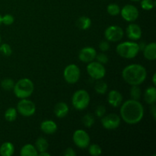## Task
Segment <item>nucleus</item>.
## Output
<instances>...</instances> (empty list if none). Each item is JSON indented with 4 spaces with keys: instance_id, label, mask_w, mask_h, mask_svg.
Wrapping results in <instances>:
<instances>
[{
    "instance_id": "nucleus-38",
    "label": "nucleus",
    "mask_w": 156,
    "mask_h": 156,
    "mask_svg": "<svg viewBox=\"0 0 156 156\" xmlns=\"http://www.w3.org/2000/svg\"><path fill=\"white\" fill-rule=\"evenodd\" d=\"M152 115H153V118L155 119L156 117V110H155V104H153V105H152Z\"/></svg>"
},
{
    "instance_id": "nucleus-35",
    "label": "nucleus",
    "mask_w": 156,
    "mask_h": 156,
    "mask_svg": "<svg viewBox=\"0 0 156 156\" xmlns=\"http://www.w3.org/2000/svg\"><path fill=\"white\" fill-rule=\"evenodd\" d=\"M106 113V108L103 105H99L97 107L95 110V114L98 117H102L105 115Z\"/></svg>"
},
{
    "instance_id": "nucleus-30",
    "label": "nucleus",
    "mask_w": 156,
    "mask_h": 156,
    "mask_svg": "<svg viewBox=\"0 0 156 156\" xmlns=\"http://www.w3.org/2000/svg\"><path fill=\"white\" fill-rule=\"evenodd\" d=\"M88 152L90 155L93 156H98L101 154L102 149L100 147V146L98 144H91V146H88Z\"/></svg>"
},
{
    "instance_id": "nucleus-4",
    "label": "nucleus",
    "mask_w": 156,
    "mask_h": 156,
    "mask_svg": "<svg viewBox=\"0 0 156 156\" xmlns=\"http://www.w3.org/2000/svg\"><path fill=\"white\" fill-rule=\"evenodd\" d=\"M116 50L121 57L125 59H133L136 57L140 51L139 44L132 41H126L118 44Z\"/></svg>"
},
{
    "instance_id": "nucleus-34",
    "label": "nucleus",
    "mask_w": 156,
    "mask_h": 156,
    "mask_svg": "<svg viewBox=\"0 0 156 156\" xmlns=\"http://www.w3.org/2000/svg\"><path fill=\"white\" fill-rule=\"evenodd\" d=\"M95 58L98 62L101 64H106L108 62V56L103 53H101L98 55H96Z\"/></svg>"
},
{
    "instance_id": "nucleus-17",
    "label": "nucleus",
    "mask_w": 156,
    "mask_h": 156,
    "mask_svg": "<svg viewBox=\"0 0 156 156\" xmlns=\"http://www.w3.org/2000/svg\"><path fill=\"white\" fill-rule=\"evenodd\" d=\"M143 51V55L145 58L148 60L153 61L156 59V44L151 43L149 44H146Z\"/></svg>"
},
{
    "instance_id": "nucleus-42",
    "label": "nucleus",
    "mask_w": 156,
    "mask_h": 156,
    "mask_svg": "<svg viewBox=\"0 0 156 156\" xmlns=\"http://www.w3.org/2000/svg\"><path fill=\"white\" fill-rule=\"evenodd\" d=\"M2 24V15H0V25H1Z\"/></svg>"
},
{
    "instance_id": "nucleus-27",
    "label": "nucleus",
    "mask_w": 156,
    "mask_h": 156,
    "mask_svg": "<svg viewBox=\"0 0 156 156\" xmlns=\"http://www.w3.org/2000/svg\"><path fill=\"white\" fill-rule=\"evenodd\" d=\"M142 91L139 85H132L130 89V96L133 100L139 101L141 98Z\"/></svg>"
},
{
    "instance_id": "nucleus-43",
    "label": "nucleus",
    "mask_w": 156,
    "mask_h": 156,
    "mask_svg": "<svg viewBox=\"0 0 156 156\" xmlns=\"http://www.w3.org/2000/svg\"><path fill=\"white\" fill-rule=\"evenodd\" d=\"M131 1H133V2H138V1H140V0H131Z\"/></svg>"
},
{
    "instance_id": "nucleus-2",
    "label": "nucleus",
    "mask_w": 156,
    "mask_h": 156,
    "mask_svg": "<svg viewBox=\"0 0 156 156\" xmlns=\"http://www.w3.org/2000/svg\"><path fill=\"white\" fill-rule=\"evenodd\" d=\"M123 79L130 85H140L146 80L147 72L146 68L140 64H131L123 69Z\"/></svg>"
},
{
    "instance_id": "nucleus-40",
    "label": "nucleus",
    "mask_w": 156,
    "mask_h": 156,
    "mask_svg": "<svg viewBox=\"0 0 156 156\" xmlns=\"http://www.w3.org/2000/svg\"><path fill=\"white\" fill-rule=\"evenodd\" d=\"M38 155H40V156H50V154L47 153V151H45V152H40V153H38Z\"/></svg>"
},
{
    "instance_id": "nucleus-22",
    "label": "nucleus",
    "mask_w": 156,
    "mask_h": 156,
    "mask_svg": "<svg viewBox=\"0 0 156 156\" xmlns=\"http://www.w3.org/2000/svg\"><path fill=\"white\" fill-rule=\"evenodd\" d=\"M91 21L88 17L82 16L76 21V25L81 30H87L91 27Z\"/></svg>"
},
{
    "instance_id": "nucleus-9",
    "label": "nucleus",
    "mask_w": 156,
    "mask_h": 156,
    "mask_svg": "<svg viewBox=\"0 0 156 156\" xmlns=\"http://www.w3.org/2000/svg\"><path fill=\"white\" fill-rule=\"evenodd\" d=\"M73 142L80 149H85L90 144V136L83 129H77L73 133Z\"/></svg>"
},
{
    "instance_id": "nucleus-14",
    "label": "nucleus",
    "mask_w": 156,
    "mask_h": 156,
    "mask_svg": "<svg viewBox=\"0 0 156 156\" xmlns=\"http://www.w3.org/2000/svg\"><path fill=\"white\" fill-rule=\"evenodd\" d=\"M126 35L132 41L140 40L142 37V30L136 24H129L126 27Z\"/></svg>"
},
{
    "instance_id": "nucleus-18",
    "label": "nucleus",
    "mask_w": 156,
    "mask_h": 156,
    "mask_svg": "<svg viewBox=\"0 0 156 156\" xmlns=\"http://www.w3.org/2000/svg\"><path fill=\"white\" fill-rule=\"evenodd\" d=\"M69 107L65 102H59L54 107V114L58 118H62L68 114Z\"/></svg>"
},
{
    "instance_id": "nucleus-8",
    "label": "nucleus",
    "mask_w": 156,
    "mask_h": 156,
    "mask_svg": "<svg viewBox=\"0 0 156 156\" xmlns=\"http://www.w3.org/2000/svg\"><path fill=\"white\" fill-rule=\"evenodd\" d=\"M80 69L75 64H70L67 66L63 72L64 79L69 84L76 83L80 78Z\"/></svg>"
},
{
    "instance_id": "nucleus-3",
    "label": "nucleus",
    "mask_w": 156,
    "mask_h": 156,
    "mask_svg": "<svg viewBox=\"0 0 156 156\" xmlns=\"http://www.w3.org/2000/svg\"><path fill=\"white\" fill-rule=\"evenodd\" d=\"M34 89V85L32 81L27 78H24L20 79L16 84H15L13 91L17 98L23 99L30 97L33 94Z\"/></svg>"
},
{
    "instance_id": "nucleus-19",
    "label": "nucleus",
    "mask_w": 156,
    "mask_h": 156,
    "mask_svg": "<svg viewBox=\"0 0 156 156\" xmlns=\"http://www.w3.org/2000/svg\"><path fill=\"white\" fill-rule=\"evenodd\" d=\"M145 101L149 105H153L155 103L156 101V89L155 86L149 87L145 91L144 94Z\"/></svg>"
},
{
    "instance_id": "nucleus-23",
    "label": "nucleus",
    "mask_w": 156,
    "mask_h": 156,
    "mask_svg": "<svg viewBox=\"0 0 156 156\" xmlns=\"http://www.w3.org/2000/svg\"><path fill=\"white\" fill-rule=\"evenodd\" d=\"M48 142L46 139L43 138V137H39L37 140H36L35 143V148L37 150V152H45L48 149Z\"/></svg>"
},
{
    "instance_id": "nucleus-7",
    "label": "nucleus",
    "mask_w": 156,
    "mask_h": 156,
    "mask_svg": "<svg viewBox=\"0 0 156 156\" xmlns=\"http://www.w3.org/2000/svg\"><path fill=\"white\" fill-rule=\"evenodd\" d=\"M17 111L24 117H30L36 111V105L31 101L23 98L18 103Z\"/></svg>"
},
{
    "instance_id": "nucleus-21",
    "label": "nucleus",
    "mask_w": 156,
    "mask_h": 156,
    "mask_svg": "<svg viewBox=\"0 0 156 156\" xmlns=\"http://www.w3.org/2000/svg\"><path fill=\"white\" fill-rule=\"evenodd\" d=\"M20 155L21 156H37L38 152L34 146L31 144H26L21 148Z\"/></svg>"
},
{
    "instance_id": "nucleus-16",
    "label": "nucleus",
    "mask_w": 156,
    "mask_h": 156,
    "mask_svg": "<svg viewBox=\"0 0 156 156\" xmlns=\"http://www.w3.org/2000/svg\"><path fill=\"white\" fill-rule=\"evenodd\" d=\"M41 129L44 133L50 135V134H53L57 130V125L53 120H47L41 123Z\"/></svg>"
},
{
    "instance_id": "nucleus-26",
    "label": "nucleus",
    "mask_w": 156,
    "mask_h": 156,
    "mask_svg": "<svg viewBox=\"0 0 156 156\" xmlns=\"http://www.w3.org/2000/svg\"><path fill=\"white\" fill-rule=\"evenodd\" d=\"M107 12L109 15H112V16H116V15H118L120 13V8L117 4L111 3V4L108 5Z\"/></svg>"
},
{
    "instance_id": "nucleus-25",
    "label": "nucleus",
    "mask_w": 156,
    "mask_h": 156,
    "mask_svg": "<svg viewBox=\"0 0 156 156\" xmlns=\"http://www.w3.org/2000/svg\"><path fill=\"white\" fill-rule=\"evenodd\" d=\"M94 90L100 94H105L108 91V85L103 81H98L94 85Z\"/></svg>"
},
{
    "instance_id": "nucleus-33",
    "label": "nucleus",
    "mask_w": 156,
    "mask_h": 156,
    "mask_svg": "<svg viewBox=\"0 0 156 156\" xmlns=\"http://www.w3.org/2000/svg\"><path fill=\"white\" fill-rule=\"evenodd\" d=\"M14 21H15V18L10 14H6L4 16L2 17V23L5 25H11L13 24Z\"/></svg>"
},
{
    "instance_id": "nucleus-41",
    "label": "nucleus",
    "mask_w": 156,
    "mask_h": 156,
    "mask_svg": "<svg viewBox=\"0 0 156 156\" xmlns=\"http://www.w3.org/2000/svg\"><path fill=\"white\" fill-rule=\"evenodd\" d=\"M155 77H156V74L155 73V74L153 75V84H154V85H155V84H156V82H155Z\"/></svg>"
},
{
    "instance_id": "nucleus-37",
    "label": "nucleus",
    "mask_w": 156,
    "mask_h": 156,
    "mask_svg": "<svg viewBox=\"0 0 156 156\" xmlns=\"http://www.w3.org/2000/svg\"><path fill=\"white\" fill-rule=\"evenodd\" d=\"M76 153L72 148H68L64 152V155L66 156H76Z\"/></svg>"
},
{
    "instance_id": "nucleus-24",
    "label": "nucleus",
    "mask_w": 156,
    "mask_h": 156,
    "mask_svg": "<svg viewBox=\"0 0 156 156\" xmlns=\"http://www.w3.org/2000/svg\"><path fill=\"white\" fill-rule=\"evenodd\" d=\"M17 112L18 111L15 108H8L5 113V118L9 122L14 121L17 117Z\"/></svg>"
},
{
    "instance_id": "nucleus-20",
    "label": "nucleus",
    "mask_w": 156,
    "mask_h": 156,
    "mask_svg": "<svg viewBox=\"0 0 156 156\" xmlns=\"http://www.w3.org/2000/svg\"><path fill=\"white\" fill-rule=\"evenodd\" d=\"M15 152V147L10 142L4 143L0 147V155L2 156H12Z\"/></svg>"
},
{
    "instance_id": "nucleus-13",
    "label": "nucleus",
    "mask_w": 156,
    "mask_h": 156,
    "mask_svg": "<svg viewBox=\"0 0 156 156\" xmlns=\"http://www.w3.org/2000/svg\"><path fill=\"white\" fill-rule=\"evenodd\" d=\"M97 52L95 49L91 47H86L82 48L79 53V58L82 62H91L95 59Z\"/></svg>"
},
{
    "instance_id": "nucleus-29",
    "label": "nucleus",
    "mask_w": 156,
    "mask_h": 156,
    "mask_svg": "<svg viewBox=\"0 0 156 156\" xmlns=\"http://www.w3.org/2000/svg\"><path fill=\"white\" fill-rule=\"evenodd\" d=\"M1 86L5 91H10V90H13L15 82L11 79H5L2 81Z\"/></svg>"
},
{
    "instance_id": "nucleus-39",
    "label": "nucleus",
    "mask_w": 156,
    "mask_h": 156,
    "mask_svg": "<svg viewBox=\"0 0 156 156\" xmlns=\"http://www.w3.org/2000/svg\"><path fill=\"white\" fill-rule=\"evenodd\" d=\"M146 46V43H140V44H139V47H140V50H144L145 47Z\"/></svg>"
},
{
    "instance_id": "nucleus-10",
    "label": "nucleus",
    "mask_w": 156,
    "mask_h": 156,
    "mask_svg": "<svg viewBox=\"0 0 156 156\" xmlns=\"http://www.w3.org/2000/svg\"><path fill=\"white\" fill-rule=\"evenodd\" d=\"M105 37L107 41L111 42H117L123 37V30L120 26H109L105 31Z\"/></svg>"
},
{
    "instance_id": "nucleus-31",
    "label": "nucleus",
    "mask_w": 156,
    "mask_h": 156,
    "mask_svg": "<svg viewBox=\"0 0 156 156\" xmlns=\"http://www.w3.org/2000/svg\"><path fill=\"white\" fill-rule=\"evenodd\" d=\"M155 5V2L153 0H142L141 7L144 10H152Z\"/></svg>"
},
{
    "instance_id": "nucleus-32",
    "label": "nucleus",
    "mask_w": 156,
    "mask_h": 156,
    "mask_svg": "<svg viewBox=\"0 0 156 156\" xmlns=\"http://www.w3.org/2000/svg\"><path fill=\"white\" fill-rule=\"evenodd\" d=\"M0 53L5 56H9L12 55V50L9 44H3L0 46Z\"/></svg>"
},
{
    "instance_id": "nucleus-5",
    "label": "nucleus",
    "mask_w": 156,
    "mask_h": 156,
    "mask_svg": "<svg viewBox=\"0 0 156 156\" xmlns=\"http://www.w3.org/2000/svg\"><path fill=\"white\" fill-rule=\"evenodd\" d=\"M73 105L76 110L82 111L88 106L90 103V95L85 90L80 89L73 94L72 98Z\"/></svg>"
},
{
    "instance_id": "nucleus-1",
    "label": "nucleus",
    "mask_w": 156,
    "mask_h": 156,
    "mask_svg": "<svg viewBox=\"0 0 156 156\" xmlns=\"http://www.w3.org/2000/svg\"><path fill=\"white\" fill-rule=\"evenodd\" d=\"M120 116L128 124H136L140 122L144 116V108L139 101L127 100L120 108Z\"/></svg>"
},
{
    "instance_id": "nucleus-28",
    "label": "nucleus",
    "mask_w": 156,
    "mask_h": 156,
    "mask_svg": "<svg viewBox=\"0 0 156 156\" xmlns=\"http://www.w3.org/2000/svg\"><path fill=\"white\" fill-rule=\"evenodd\" d=\"M82 123L86 127H91L94 123V117L92 114H87L82 117Z\"/></svg>"
},
{
    "instance_id": "nucleus-44",
    "label": "nucleus",
    "mask_w": 156,
    "mask_h": 156,
    "mask_svg": "<svg viewBox=\"0 0 156 156\" xmlns=\"http://www.w3.org/2000/svg\"><path fill=\"white\" fill-rule=\"evenodd\" d=\"M0 42H1V36H0Z\"/></svg>"
},
{
    "instance_id": "nucleus-11",
    "label": "nucleus",
    "mask_w": 156,
    "mask_h": 156,
    "mask_svg": "<svg viewBox=\"0 0 156 156\" xmlns=\"http://www.w3.org/2000/svg\"><path fill=\"white\" fill-rule=\"evenodd\" d=\"M102 126L107 129H114L120 124V117L116 114H109L101 118Z\"/></svg>"
},
{
    "instance_id": "nucleus-15",
    "label": "nucleus",
    "mask_w": 156,
    "mask_h": 156,
    "mask_svg": "<svg viewBox=\"0 0 156 156\" xmlns=\"http://www.w3.org/2000/svg\"><path fill=\"white\" fill-rule=\"evenodd\" d=\"M108 103L114 108H117L121 105L123 101V96L118 91L116 90H112L109 92L108 96Z\"/></svg>"
},
{
    "instance_id": "nucleus-12",
    "label": "nucleus",
    "mask_w": 156,
    "mask_h": 156,
    "mask_svg": "<svg viewBox=\"0 0 156 156\" xmlns=\"http://www.w3.org/2000/svg\"><path fill=\"white\" fill-rule=\"evenodd\" d=\"M121 16L125 21L132 22L136 21L139 17V11L136 6L133 5H126L120 9Z\"/></svg>"
},
{
    "instance_id": "nucleus-6",
    "label": "nucleus",
    "mask_w": 156,
    "mask_h": 156,
    "mask_svg": "<svg viewBox=\"0 0 156 156\" xmlns=\"http://www.w3.org/2000/svg\"><path fill=\"white\" fill-rule=\"evenodd\" d=\"M87 73L92 79L101 80L106 75V69L103 64L92 61L87 66Z\"/></svg>"
},
{
    "instance_id": "nucleus-36",
    "label": "nucleus",
    "mask_w": 156,
    "mask_h": 156,
    "mask_svg": "<svg viewBox=\"0 0 156 156\" xmlns=\"http://www.w3.org/2000/svg\"><path fill=\"white\" fill-rule=\"evenodd\" d=\"M99 49L103 52L108 51L110 49L109 43L106 41H103L101 42H100V44H99Z\"/></svg>"
}]
</instances>
